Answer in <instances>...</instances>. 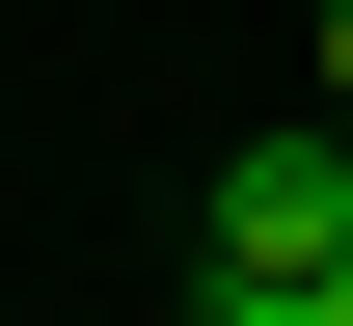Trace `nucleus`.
Segmentation results:
<instances>
[{"label":"nucleus","mask_w":353,"mask_h":326,"mask_svg":"<svg viewBox=\"0 0 353 326\" xmlns=\"http://www.w3.org/2000/svg\"><path fill=\"white\" fill-rule=\"evenodd\" d=\"M190 272H353V109L326 136H245L218 190H190Z\"/></svg>","instance_id":"obj_1"},{"label":"nucleus","mask_w":353,"mask_h":326,"mask_svg":"<svg viewBox=\"0 0 353 326\" xmlns=\"http://www.w3.org/2000/svg\"><path fill=\"white\" fill-rule=\"evenodd\" d=\"M190 326H353L326 272H190Z\"/></svg>","instance_id":"obj_2"},{"label":"nucleus","mask_w":353,"mask_h":326,"mask_svg":"<svg viewBox=\"0 0 353 326\" xmlns=\"http://www.w3.org/2000/svg\"><path fill=\"white\" fill-rule=\"evenodd\" d=\"M299 54H326V109H353V0H299Z\"/></svg>","instance_id":"obj_3"},{"label":"nucleus","mask_w":353,"mask_h":326,"mask_svg":"<svg viewBox=\"0 0 353 326\" xmlns=\"http://www.w3.org/2000/svg\"><path fill=\"white\" fill-rule=\"evenodd\" d=\"M326 299H353V272H326Z\"/></svg>","instance_id":"obj_4"}]
</instances>
